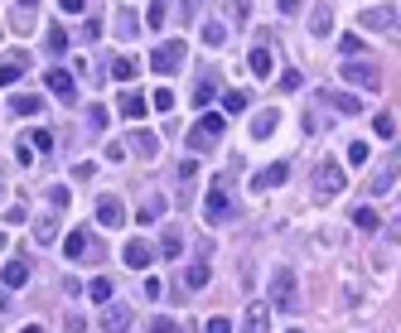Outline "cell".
Masks as SVG:
<instances>
[{"label":"cell","instance_id":"6da1fadb","mask_svg":"<svg viewBox=\"0 0 401 333\" xmlns=\"http://www.w3.org/2000/svg\"><path fill=\"white\" fill-rule=\"evenodd\" d=\"M271 309L276 314H295L300 309V285H295V271H286V266L271 271Z\"/></svg>","mask_w":401,"mask_h":333},{"label":"cell","instance_id":"7a4b0ae2","mask_svg":"<svg viewBox=\"0 0 401 333\" xmlns=\"http://www.w3.org/2000/svg\"><path fill=\"white\" fill-rule=\"evenodd\" d=\"M184 39H165L155 53H150V68H155V78H174L179 73V63H184Z\"/></svg>","mask_w":401,"mask_h":333},{"label":"cell","instance_id":"3957f363","mask_svg":"<svg viewBox=\"0 0 401 333\" xmlns=\"http://www.w3.org/2000/svg\"><path fill=\"white\" fill-rule=\"evenodd\" d=\"M222 126H227V116H218V111H208V116H203L199 126L189 130V150H194V155H208V150L218 145V135H222Z\"/></svg>","mask_w":401,"mask_h":333},{"label":"cell","instance_id":"277c9868","mask_svg":"<svg viewBox=\"0 0 401 333\" xmlns=\"http://www.w3.org/2000/svg\"><path fill=\"white\" fill-rule=\"evenodd\" d=\"M314 194H319V198H334V194H343V169H338L334 160H324V164L314 169Z\"/></svg>","mask_w":401,"mask_h":333},{"label":"cell","instance_id":"5b68a950","mask_svg":"<svg viewBox=\"0 0 401 333\" xmlns=\"http://www.w3.org/2000/svg\"><path fill=\"white\" fill-rule=\"evenodd\" d=\"M319 102H324V107H334V111H343V116H363V97H358V92L324 87V92H319Z\"/></svg>","mask_w":401,"mask_h":333},{"label":"cell","instance_id":"8992f818","mask_svg":"<svg viewBox=\"0 0 401 333\" xmlns=\"http://www.w3.org/2000/svg\"><path fill=\"white\" fill-rule=\"evenodd\" d=\"M343 78H348V83H358L363 92H377V87H382V73H377L373 63H353V58L343 63Z\"/></svg>","mask_w":401,"mask_h":333},{"label":"cell","instance_id":"52a82bcc","mask_svg":"<svg viewBox=\"0 0 401 333\" xmlns=\"http://www.w3.org/2000/svg\"><path fill=\"white\" fill-rule=\"evenodd\" d=\"M63 251H68V261H97L101 256V246L88 237V232H73V237L63 241Z\"/></svg>","mask_w":401,"mask_h":333},{"label":"cell","instance_id":"ba28073f","mask_svg":"<svg viewBox=\"0 0 401 333\" xmlns=\"http://www.w3.org/2000/svg\"><path fill=\"white\" fill-rule=\"evenodd\" d=\"M286 179H290V164H286V160H276V164H266V169L252 179V189H256V194H266V189H281Z\"/></svg>","mask_w":401,"mask_h":333},{"label":"cell","instance_id":"9c48e42d","mask_svg":"<svg viewBox=\"0 0 401 333\" xmlns=\"http://www.w3.org/2000/svg\"><path fill=\"white\" fill-rule=\"evenodd\" d=\"M203 218L208 222H232V198H227L222 189H213V194L203 198Z\"/></svg>","mask_w":401,"mask_h":333},{"label":"cell","instance_id":"30bf717a","mask_svg":"<svg viewBox=\"0 0 401 333\" xmlns=\"http://www.w3.org/2000/svg\"><path fill=\"white\" fill-rule=\"evenodd\" d=\"M242 333H271V305H247Z\"/></svg>","mask_w":401,"mask_h":333},{"label":"cell","instance_id":"8fae6325","mask_svg":"<svg viewBox=\"0 0 401 333\" xmlns=\"http://www.w3.org/2000/svg\"><path fill=\"white\" fill-rule=\"evenodd\" d=\"M150 261H155V246H150V241H140V237L126 241V266H131V271H145Z\"/></svg>","mask_w":401,"mask_h":333},{"label":"cell","instance_id":"7c38bea8","mask_svg":"<svg viewBox=\"0 0 401 333\" xmlns=\"http://www.w3.org/2000/svg\"><path fill=\"white\" fill-rule=\"evenodd\" d=\"M97 222H101V227H121V222H126V203L106 194V198L97 203Z\"/></svg>","mask_w":401,"mask_h":333},{"label":"cell","instance_id":"4fadbf2b","mask_svg":"<svg viewBox=\"0 0 401 333\" xmlns=\"http://www.w3.org/2000/svg\"><path fill=\"white\" fill-rule=\"evenodd\" d=\"M44 83H49V92H54V97L73 102V73H63V68H49V73H44Z\"/></svg>","mask_w":401,"mask_h":333},{"label":"cell","instance_id":"5bb4252c","mask_svg":"<svg viewBox=\"0 0 401 333\" xmlns=\"http://www.w3.org/2000/svg\"><path fill=\"white\" fill-rule=\"evenodd\" d=\"M363 24H368V29H397V10H392V5L363 10Z\"/></svg>","mask_w":401,"mask_h":333},{"label":"cell","instance_id":"9a60e30c","mask_svg":"<svg viewBox=\"0 0 401 333\" xmlns=\"http://www.w3.org/2000/svg\"><path fill=\"white\" fill-rule=\"evenodd\" d=\"M24 68H29V58H24V53H10V58L0 63V87H15Z\"/></svg>","mask_w":401,"mask_h":333},{"label":"cell","instance_id":"2e32d148","mask_svg":"<svg viewBox=\"0 0 401 333\" xmlns=\"http://www.w3.org/2000/svg\"><path fill=\"white\" fill-rule=\"evenodd\" d=\"M101 329H106V333H126V329H131V309L111 305V309H106V319H101Z\"/></svg>","mask_w":401,"mask_h":333},{"label":"cell","instance_id":"e0dca14e","mask_svg":"<svg viewBox=\"0 0 401 333\" xmlns=\"http://www.w3.org/2000/svg\"><path fill=\"white\" fill-rule=\"evenodd\" d=\"M0 280H5V290H19V285L29 280V266H24V261H10V266L0 271Z\"/></svg>","mask_w":401,"mask_h":333},{"label":"cell","instance_id":"ac0fdd59","mask_svg":"<svg viewBox=\"0 0 401 333\" xmlns=\"http://www.w3.org/2000/svg\"><path fill=\"white\" fill-rule=\"evenodd\" d=\"M276 126H281V111L271 107V111H261V116H256V121H252V135H256V140H266V135H271V130H276Z\"/></svg>","mask_w":401,"mask_h":333},{"label":"cell","instance_id":"d6986e66","mask_svg":"<svg viewBox=\"0 0 401 333\" xmlns=\"http://www.w3.org/2000/svg\"><path fill=\"white\" fill-rule=\"evenodd\" d=\"M131 145H136L140 155H150V160L160 155V135H155V130H136V135H131Z\"/></svg>","mask_w":401,"mask_h":333},{"label":"cell","instance_id":"ffe728a7","mask_svg":"<svg viewBox=\"0 0 401 333\" xmlns=\"http://www.w3.org/2000/svg\"><path fill=\"white\" fill-rule=\"evenodd\" d=\"M34 10H39V0H19V5H15V19H10V24H15V29H29V24H34Z\"/></svg>","mask_w":401,"mask_h":333},{"label":"cell","instance_id":"44dd1931","mask_svg":"<svg viewBox=\"0 0 401 333\" xmlns=\"http://www.w3.org/2000/svg\"><path fill=\"white\" fill-rule=\"evenodd\" d=\"M111 78H116V83H131V78H136V58H126V53L111 58Z\"/></svg>","mask_w":401,"mask_h":333},{"label":"cell","instance_id":"7402d4cb","mask_svg":"<svg viewBox=\"0 0 401 333\" xmlns=\"http://www.w3.org/2000/svg\"><path fill=\"white\" fill-rule=\"evenodd\" d=\"M222 111H227V116H242V111H247V92H237V87L222 92Z\"/></svg>","mask_w":401,"mask_h":333},{"label":"cell","instance_id":"603a6c76","mask_svg":"<svg viewBox=\"0 0 401 333\" xmlns=\"http://www.w3.org/2000/svg\"><path fill=\"white\" fill-rule=\"evenodd\" d=\"M39 107H44V97H10V111H15V116H34Z\"/></svg>","mask_w":401,"mask_h":333},{"label":"cell","instance_id":"cb8c5ba5","mask_svg":"<svg viewBox=\"0 0 401 333\" xmlns=\"http://www.w3.org/2000/svg\"><path fill=\"white\" fill-rule=\"evenodd\" d=\"M88 300H92V305H106V300H111V280H106V275H97V280L88 285Z\"/></svg>","mask_w":401,"mask_h":333},{"label":"cell","instance_id":"d4e9b609","mask_svg":"<svg viewBox=\"0 0 401 333\" xmlns=\"http://www.w3.org/2000/svg\"><path fill=\"white\" fill-rule=\"evenodd\" d=\"M136 29H140V19H136L131 10H116V34H121V39H131Z\"/></svg>","mask_w":401,"mask_h":333},{"label":"cell","instance_id":"484cf974","mask_svg":"<svg viewBox=\"0 0 401 333\" xmlns=\"http://www.w3.org/2000/svg\"><path fill=\"white\" fill-rule=\"evenodd\" d=\"M44 44H49V53H63V49H68V34H63V24H49Z\"/></svg>","mask_w":401,"mask_h":333},{"label":"cell","instance_id":"4316f807","mask_svg":"<svg viewBox=\"0 0 401 333\" xmlns=\"http://www.w3.org/2000/svg\"><path fill=\"white\" fill-rule=\"evenodd\" d=\"M373 130H377L382 140H397V116H392V111H382V116L373 121Z\"/></svg>","mask_w":401,"mask_h":333},{"label":"cell","instance_id":"83f0119b","mask_svg":"<svg viewBox=\"0 0 401 333\" xmlns=\"http://www.w3.org/2000/svg\"><path fill=\"white\" fill-rule=\"evenodd\" d=\"M213 97H218V83H213V78H203L199 87H194V107H208Z\"/></svg>","mask_w":401,"mask_h":333},{"label":"cell","instance_id":"f1b7e54d","mask_svg":"<svg viewBox=\"0 0 401 333\" xmlns=\"http://www.w3.org/2000/svg\"><path fill=\"white\" fill-rule=\"evenodd\" d=\"M145 111V97L140 92H121V116H140Z\"/></svg>","mask_w":401,"mask_h":333},{"label":"cell","instance_id":"f546056e","mask_svg":"<svg viewBox=\"0 0 401 333\" xmlns=\"http://www.w3.org/2000/svg\"><path fill=\"white\" fill-rule=\"evenodd\" d=\"M184 285H189V290H203V285H208V266H189V271H184Z\"/></svg>","mask_w":401,"mask_h":333},{"label":"cell","instance_id":"4dcf8cb0","mask_svg":"<svg viewBox=\"0 0 401 333\" xmlns=\"http://www.w3.org/2000/svg\"><path fill=\"white\" fill-rule=\"evenodd\" d=\"M203 44H208V49H218V44H227V29H222L218 19H213V24H203Z\"/></svg>","mask_w":401,"mask_h":333},{"label":"cell","instance_id":"1f68e13d","mask_svg":"<svg viewBox=\"0 0 401 333\" xmlns=\"http://www.w3.org/2000/svg\"><path fill=\"white\" fill-rule=\"evenodd\" d=\"M252 73H271V49H252Z\"/></svg>","mask_w":401,"mask_h":333},{"label":"cell","instance_id":"d6a6232c","mask_svg":"<svg viewBox=\"0 0 401 333\" xmlns=\"http://www.w3.org/2000/svg\"><path fill=\"white\" fill-rule=\"evenodd\" d=\"M29 150H54V130H29Z\"/></svg>","mask_w":401,"mask_h":333},{"label":"cell","instance_id":"836d02e7","mask_svg":"<svg viewBox=\"0 0 401 333\" xmlns=\"http://www.w3.org/2000/svg\"><path fill=\"white\" fill-rule=\"evenodd\" d=\"M88 130H92V135L106 130V111H101V107H88Z\"/></svg>","mask_w":401,"mask_h":333},{"label":"cell","instance_id":"e575fe53","mask_svg":"<svg viewBox=\"0 0 401 333\" xmlns=\"http://www.w3.org/2000/svg\"><path fill=\"white\" fill-rule=\"evenodd\" d=\"M348 164H353V169H358V164H368V145H363V140H353V145H348Z\"/></svg>","mask_w":401,"mask_h":333},{"label":"cell","instance_id":"d590c367","mask_svg":"<svg viewBox=\"0 0 401 333\" xmlns=\"http://www.w3.org/2000/svg\"><path fill=\"white\" fill-rule=\"evenodd\" d=\"M397 184V160H392V169H382L377 174V184H373V194H382V189H392Z\"/></svg>","mask_w":401,"mask_h":333},{"label":"cell","instance_id":"8d00e7d4","mask_svg":"<svg viewBox=\"0 0 401 333\" xmlns=\"http://www.w3.org/2000/svg\"><path fill=\"white\" fill-rule=\"evenodd\" d=\"M54 237H58V232H54V222H34V241H39V246H49Z\"/></svg>","mask_w":401,"mask_h":333},{"label":"cell","instance_id":"74e56055","mask_svg":"<svg viewBox=\"0 0 401 333\" xmlns=\"http://www.w3.org/2000/svg\"><path fill=\"white\" fill-rule=\"evenodd\" d=\"M160 213H165V198H150V203L140 208V222H155Z\"/></svg>","mask_w":401,"mask_h":333},{"label":"cell","instance_id":"f35d334b","mask_svg":"<svg viewBox=\"0 0 401 333\" xmlns=\"http://www.w3.org/2000/svg\"><path fill=\"white\" fill-rule=\"evenodd\" d=\"M353 222H358V227H368V232H373V227H377V213H373V208H353Z\"/></svg>","mask_w":401,"mask_h":333},{"label":"cell","instance_id":"ab89813d","mask_svg":"<svg viewBox=\"0 0 401 333\" xmlns=\"http://www.w3.org/2000/svg\"><path fill=\"white\" fill-rule=\"evenodd\" d=\"M309 29H314V34H329V10H324V5L314 10V19H309Z\"/></svg>","mask_w":401,"mask_h":333},{"label":"cell","instance_id":"60d3db41","mask_svg":"<svg viewBox=\"0 0 401 333\" xmlns=\"http://www.w3.org/2000/svg\"><path fill=\"white\" fill-rule=\"evenodd\" d=\"M338 49H343V58H353V53H363V39L348 34V39H338Z\"/></svg>","mask_w":401,"mask_h":333},{"label":"cell","instance_id":"b9f144b4","mask_svg":"<svg viewBox=\"0 0 401 333\" xmlns=\"http://www.w3.org/2000/svg\"><path fill=\"white\" fill-rule=\"evenodd\" d=\"M49 203H54V208H68V189L54 184V189H49Z\"/></svg>","mask_w":401,"mask_h":333},{"label":"cell","instance_id":"7bdbcfd3","mask_svg":"<svg viewBox=\"0 0 401 333\" xmlns=\"http://www.w3.org/2000/svg\"><path fill=\"white\" fill-rule=\"evenodd\" d=\"M179 251H184L179 237H165V241H160V256H179Z\"/></svg>","mask_w":401,"mask_h":333},{"label":"cell","instance_id":"ee69618b","mask_svg":"<svg viewBox=\"0 0 401 333\" xmlns=\"http://www.w3.org/2000/svg\"><path fill=\"white\" fill-rule=\"evenodd\" d=\"M174 107V92H170V87H160V92H155V111H170Z\"/></svg>","mask_w":401,"mask_h":333},{"label":"cell","instance_id":"f6af8a7d","mask_svg":"<svg viewBox=\"0 0 401 333\" xmlns=\"http://www.w3.org/2000/svg\"><path fill=\"white\" fill-rule=\"evenodd\" d=\"M150 333H174V319H165V314H155V319H150Z\"/></svg>","mask_w":401,"mask_h":333},{"label":"cell","instance_id":"bcb514c9","mask_svg":"<svg viewBox=\"0 0 401 333\" xmlns=\"http://www.w3.org/2000/svg\"><path fill=\"white\" fill-rule=\"evenodd\" d=\"M29 218V208H24V203H10V213H5V222H24Z\"/></svg>","mask_w":401,"mask_h":333},{"label":"cell","instance_id":"7dc6e473","mask_svg":"<svg viewBox=\"0 0 401 333\" xmlns=\"http://www.w3.org/2000/svg\"><path fill=\"white\" fill-rule=\"evenodd\" d=\"M58 5H63V15H83L88 10V0H58Z\"/></svg>","mask_w":401,"mask_h":333},{"label":"cell","instance_id":"c3c4849f","mask_svg":"<svg viewBox=\"0 0 401 333\" xmlns=\"http://www.w3.org/2000/svg\"><path fill=\"white\" fill-rule=\"evenodd\" d=\"M208 333H232V319H208Z\"/></svg>","mask_w":401,"mask_h":333},{"label":"cell","instance_id":"681fc988","mask_svg":"<svg viewBox=\"0 0 401 333\" xmlns=\"http://www.w3.org/2000/svg\"><path fill=\"white\" fill-rule=\"evenodd\" d=\"M281 15H300V0H281Z\"/></svg>","mask_w":401,"mask_h":333},{"label":"cell","instance_id":"f907efd6","mask_svg":"<svg viewBox=\"0 0 401 333\" xmlns=\"http://www.w3.org/2000/svg\"><path fill=\"white\" fill-rule=\"evenodd\" d=\"M10 309H15V305H10V295H5V290H0V319H5V314H10Z\"/></svg>","mask_w":401,"mask_h":333},{"label":"cell","instance_id":"816d5d0a","mask_svg":"<svg viewBox=\"0 0 401 333\" xmlns=\"http://www.w3.org/2000/svg\"><path fill=\"white\" fill-rule=\"evenodd\" d=\"M24 333H44V329H39V324H29V329H24Z\"/></svg>","mask_w":401,"mask_h":333},{"label":"cell","instance_id":"f5cc1de1","mask_svg":"<svg viewBox=\"0 0 401 333\" xmlns=\"http://www.w3.org/2000/svg\"><path fill=\"white\" fill-rule=\"evenodd\" d=\"M290 333H300V329H290Z\"/></svg>","mask_w":401,"mask_h":333}]
</instances>
